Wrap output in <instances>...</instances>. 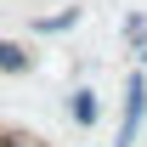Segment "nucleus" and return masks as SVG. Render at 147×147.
<instances>
[{
  "instance_id": "nucleus-1",
  "label": "nucleus",
  "mask_w": 147,
  "mask_h": 147,
  "mask_svg": "<svg viewBox=\"0 0 147 147\" xmlns=\"http://www.w3.org/2000/svg\"><path fill=\"white\" fill-rule=\"evenodd\" d=\"M147 130V68L125 74V91H119V125H113V147H136Z\"/></svg>"
},
{
  "instance_id": "nucleus-2",
  "label": "nucleus",
  "mask_w": 147,
  "mask_h": 147,
  "mask_svg": "<svg viewBox=\"0 0 147 147\" xmlns=\"http://www.w3.org/2000/svg\"><path fill=\"white\" fill-rule=\"evenodd\" d=\"M68 119H74V130H91L96 119H102V96H96L91 85H74L68 91Z\"/></svg>"
},
{
  "instance_id": "nucleus-3",
  "label": "nucleus",
  "mask_w": 147,
  "mask_h": 147,
  "mask_svg": "<svg viewBox=\"0 0 147 147\" xmlns=\"http://www.w3.org/2000/svg\"><path fill=\"white\" fill-rule=\"evenodd\" d=\"M40 40H62V34H74L79 28V6H62V11H45V17H34L28 23Z\"/></svg>"
},
{
  "instance_id": "nucleus-4",
  "label": "nucleus",
  "mask_w": 147,
  "mask_h": 147,
  "mask_svg": "<svg viewBox=\"0 0 147 147\" xmlns=\"http://www.w3.org/2000/svg\"><path fill=\"white\" fill-rule=\"evenodd\" d=\"M28 68H34V51H28L23 40H0V74H6V79H23Z\"/></svg>"
},
{
  "instance_id": "nucleus-5",
  "label": "nucleus",
  "mask_w": 147,
  "mask_h": 147,
  "mask_svg": "<svg viewBox=\"0 0 147 147\" xmlns=\"http://www.w3.org/2000/svg\"><path fill=\"white\" fill-rule=\"evenodd\" d=\"M119 40H125L130 51H142V45H147V11H125V23H119Z\"/></svg>"
},
{
  "instance_id": "nucleus-6",
  "label": "nucleus",
  "mask_w": 147,
  "mask_h": 147,
  "mask_svg": "<svg viewBox=\"0 0 147 147\" xmlns=\"http://www.w3.org/2000/svg\"><path fill=\"white\" fill-rule=\"evenodd\" d=\"M136 62H142V68H147V45H142V51H136Z\"/></svg>"
}]
</instances>
